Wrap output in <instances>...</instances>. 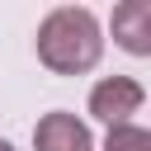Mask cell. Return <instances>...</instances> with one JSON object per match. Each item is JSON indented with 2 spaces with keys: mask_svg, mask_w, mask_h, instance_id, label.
Returning a JSON list of instances; mask_svg holds the SVG:
<instances>
[{
  "mask_svg": "<svg viewBox=\"0 0 151 151\" xmlns=\"http://www.w3.org/2000/svg\"><path fill=\"white\" fill-rule=\"evenodd\" d=\"M33 151H94V137L90 127L76 118V113H42L38 127H33Z\"/></svg>",
  "mask_w": 151,
  "mask_h": 151,
  "instance_id": "cell-3",
  "label": "cell"
},
{
  "mask_svg": "<svg viewBox=\"0 0 151 151\" xmlns=\"http://www.w3.org/2000/svg\"><path fill=\"white\" fill-rule=\"evenodd\" d=\"M104 151H151V127H109Z\"/></svg>",
  "mask_w": 151,
  "mask_h": 151,
  "instance_id": "cell-5",
  "label": "cell"
},
{
  "mask_svg": "<svg viewBox=\"0 0 151 151\" xmlns=\"http://www.w3.org/2000/svg\"><path fill=\"white\" fill-rule=\"evenodd\" d=\"M142 85L132 80V76H109V80H99L94 90H90V113L99 118V123H109V127H127V118L142 109Z\"/></svg>",
  "mask_w": 151,
  "mask_h": 151,
  "instance_id": "cell-2",
  "label": "cell"
},
{
  "mask_svg": "<svg viewBox=\"0 0 151 151\" xmlns=\"http://www.w3.org/2000/svg\"><path fill=\"white\" fill-rule=\"evenodd\" d=\"M113 42L132 57H151V0L113 5Z\"/></svg>",
  "mask_w": 151,
  "mask_h": 151,
  "instance_id": "cell-4",
  "label": "cell"
},
{
  "mask_svg": "<svg viewBox=\"0 0 151 151\" xmlns=\"http://www.w3.org/2000/svg\"><path fill=\"white\" fill-rule=\"evenodd\" d=\"M0 151H14V146H9V142H0Z\"/></svg>",
  "mask_w": 151,
  "mask_h": 151,
  "instance_id": "cell-6",
  "label": "cell"
},
{
  "mask_svg": "<svg viewBox=\"0 0 151 151\" xmlns=\"http://www.w3.org/2000/svg\"><path fill=\"white\" fill-rule=\"evenodd\" d=\"M104 52L99 19L85 5H61L38 24V61L57 76H85Z\"/></svg>",
  "mask_w": 151,
  "mask_h": 151,
  "instance_id": "cell-1",
  "label": "cell"
}]
</instances>
